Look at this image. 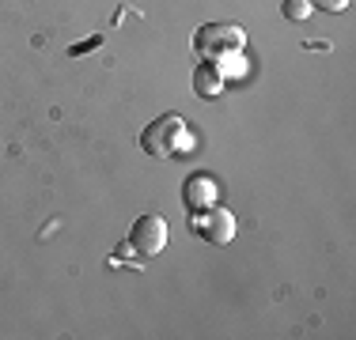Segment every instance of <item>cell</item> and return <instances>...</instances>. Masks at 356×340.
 Wrapping results in <instances>:
<instances>
[{
    "instance_id": "5",
    "label": "cell",
    "mask_w": 356,
    "mask_h": 340,
    "mask_svg": "<svg viewBox=\"0 0 356 340\" xmlns=\"http://www.w3.org/2000/svg\"><path fill=\"white\" fill-rule=\"evenodd\" d=\"M220 197V185L213 174H205V170H197V174H190L182 182V204L190 212H201V208H213Z\"/></svg>"
},
{
    "instance_id": "7",
    "label": "cell",
    "mask_w": 356,
    "mask_h": 340,
    "mask_svg": "<svg viewBox=\"0 0 356 340\" xmlns=\"http://www.w3.org/2000/svg\"><path fill=\"white\" fill-rule=\"evenodd\" d=\"M281 12H284V19H288V23H307L315 8H311V0H284Z\"/></svg>"
},
{
    "instance_id": "8",
    "label": "cell",
    "mask_w": 356,
    "mask_h": 340,
    "mask_svg": "<svg viewBox=\"0 0 356 340\" xmlns=\"http://www.w3.org/2000/svg\"><path fill=\"white\" fill-rule=\"evenodd\" d=\"M216 68L224 72V80H227V76H243V72H247V57H243V53H224L216 61Z\"/></svg>"
},
{
    "instance_id": "1",
    "label": "cell",
    "mask_w": 356,
    "mask_h": 340,
    "mask_svg": "<svg viewBox=\"0 0 356 340\" xmlns=\"http://www.w3.org/2000/svg\"><path fill=\"white\" fill-rule=\"evenodd\" d=\"M140 148L156 159H175L186 155L190 148V129H186V117L182 114H163L140 133Z\"/></svg>"
},
{
    "instance_id": "6",
    "label": "cell",
    "mask_w": 356,
    "mask_h": 340,
    "mask_svg": "<svg viewBox=\"0 0 356 340\" xmlns=\"http://www.w3.org/2000/svg\"><path fill=\"white\" fill-rule=\"evenodd\" d=\"M220 91H224V72L216 68V61H201L193 68V95L197 99H216Z\"/></svg>"
},
{
    "instance_id": "2",
    "label": "cell",
    "mask_w": 356,
    "mask_h": 340,
    "mask_svg": "<svg viewBox=\"0 0 356 340\" xmlns=\"http://www.w3.org/2000/svg\"><path fill=\"white\" fill-rule=\"evenodd\" d=\"M247 49V31L239 23H205L193 31V53L205 61H220L224 53H243Z\"/></svg>"
},
{
    "instance_id": "3",
    "label": "cell",
    "mask_w": 356,
    "mask_h": 340,
    "mask_svg": "<svg viewBox=\"0 0 356 340\" xmlns=\"http://www.w3.org/2000/svg\"><path fill=\"white\" fill-rule=\"evenodd\" d=\"M190 231L201 238V242H213V246H227L235 238V216L227 208H201V212H190Z\"/></svg>"
},
{
    "instance_id": "4",
    "label": "cell",
    "mask_w": 356,
    "mask_h": 340,
    "mask_svg": "<svg viewBox=\"0 0 356 340\" xmlns=\"http://www.w3.org/2000/svg\"><path fill=\"white\" fill-rule=\"evenodd\" d=\"M167 246V219L156 216V212H144L137 223L129 227V253L137 257H156Z\"/></svg>"
},
{
    "instance_id": "9",
    "label": "cell",
    "mask_w": 356,
    "mask_h": 340,
    "mask_svg": "<svg viewBox=\"0 0 356 340\" xmlns=\"http://www.w3.org/2000/svg\"><path fill=\"white\" fill-rule=\"evenodd\" d=\"M311 8H322V12H345L349 0H311Z\"/></svg>"
}]
</instances>
